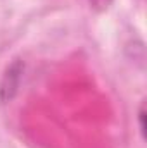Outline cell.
<instances>
[{"label": "cell", "instance_id": "obj_1", "mask_svg": "<svg viewBox=\"0 0 147 148\" xmlns=\"http://www.w3.org/2000/svg\"><path fill=\"white\" fill-rule=\"evenodd\" d=\"M23 69H24V64L21 60H14L5 69V73L0 79V103H7L14 98V95L19 88Z\"/></svg>", "mask_w": 147, "mask_h": 148}, {"label": "cell", "instance_id": "obj_2", "mask_svg": "<svg viewBox=\"0 0 147 148\" xmlns=\"http://www.w3.org/2000/svg\"><path fill=\"white\" fill-rule=\"evenodd\" d=\"M87 3H88L94 10L102 12V10H107V9H109L111 3H112V0H87Z\"/></svg>", "mask_w": 147, "mask_h": 148}, {"label": "cell", "instance_id": "obj_3", "mask_svg": "<svg viewBox=\"0 0 147 148\" xmlns=\"http://www.w3.org/2000/svg\"><path fill=\"white\" fill-rule=\"evenodd\" d=\"M144 119H146V105L140 103V109H139V131H140L142 138H146V124H144Z\"/></svg>", "mask_w": 147, "mask_h": 148}]
</instances>
